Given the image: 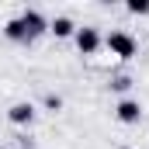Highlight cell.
Returning a JSON list of instances; mask_svg holds the SVG:
<instances>
[{"instance_id": "obj_7", "label": "cell", "mask_w": 149, "mask_h": 149, "mask_svg": "<svg viewBox=\"0 0 149 149\" xmlns=\"http://www.w3.org/2000/svg\"><path fill=\"white\" fill-rule=\"evenodd\" d=\"M49 31L56 38H70V35H76V24L70 21V17H56L52 24H49Z\"/></svg>"}, {"instance_id": "obj_2", "label": "cell", "mask_w": 149, "mask_h": 149, "mask_svg": "<svg viewBox=\"0 0 149 149\" xmlns=\"http://www.w3.org/2000/svg\"><path fill=\"white\" fill-rule=\"evenodd\" d=\"M76 49H80L83 56H94V52L101 49V35H97V28H76Z\"/></svg>"}, {"instance_id": "obj_5", "label": "cell", "mask_w": 149, "mask_h": 149, "mask_svg": "<svg viewBox=\"0 0 149 149\" xmlns=\"http://www.w3.org/2000/svg\"><path fill=\"white\" fill-rule=\"evenodd\" d=\"M7 118H10L14 125H31V118H35V108L21 101V104H14V108L7 111Z\"/></svg>"}, {"instance_id": "obj_9", "label": "cell", "mask_w": 149, "mask_h": 149, "mask_svg": "<svg viewBox=\"0 0 149 149\" xmlns=\"http://www.w3.org/2000/svg\"><path fill=\"white\" fill-rule=\"evenodd\" d=\"M111 87H114V90H128V87H132V80H128V76H118Z\"/></svg>"}, {"instance_id": "obj_1", "label": "cell", "mask_w": 149, "mask_h": 149, "mask_svg": "<svg viewBox=\"0 0 149 149\" xmlns=\"http://www.w3.org/2000/svg\"><path fill=\"white\" fill-rule=\"evenodd\" d=\"M104 45L111 49V56H118V59H132V56H135V49H139V45H135V38L128 35V31H111V35L104 38Z\"/></svg>"}, {"instance_id": "obj_4", "label": "cell", "mask_w": 149, "mask_h": 149, "mask_svg": "<svg viewBox=\"0 0 149 149\" xmlns=\"http://www.w3.org/2000/svg\"><path fill=\"white\" fill-rule=\"evenodd\" d=\"M21 24H24V31H28L31 38H38L42 31H49V24H45V17H42L38 10H24V14H21Z\"/></svg>"}, {"instance_id": "obj_10", "label": "cell", "mask_w": 149, "mask_h": 149, "mask_svg": "<svg viewBox=\"0 0 149 149\" xmlns=\"http://www.w3.org/2000/svg\"><path fill=\"white\" fill-rule=\"evenodd\" d=\"M45 104H49V108H52V111H59V108H63V101H59V97H56V94H49V97H45Z\"/></svg>"}, {"instance_id": "obj_6", "label": "cell", "mask_w": 149, "mask_h": 149, "mask_svg": "<svg viewBox=\"0 0 149 149\" xmlns=\"http://www.w3.org/2000/svg\"><path fill=\"white\" fill-rule=\"evenodd\" d=\"M3 35L10 38V42H31V35H28V31H24V24H21V17L7 21V24H3Z\"/></svg>"}, {"instance_id": "obj_3", "label": "cell", "mask_w": 149, "mask_h": 149, "mask_svg": "<svg viewBox=\"0 0 149 149\" xmlns=\"http://www.w3.org/2000/svg\"><path fill=\"white\" fill-rule=\"evenodd\" d=\"M114 118H118L121 125H135V121L142 118V108H139V101H121V104L114 108Z\"/></svg>"}, {"instance_id": "obj_8", "label": "cell", "mask_w": 149, "mask_h": 149, "mask_svg": "<svg viewBox=\"0 0 149 149\" xmlns=\"http://www.w3.org/2000/svg\"><path fill=\"white\" fill-rule=\"evenodd\" d=\"M128 10L132 14H149V0H128Z\"/></svg>"}]
</instances>
